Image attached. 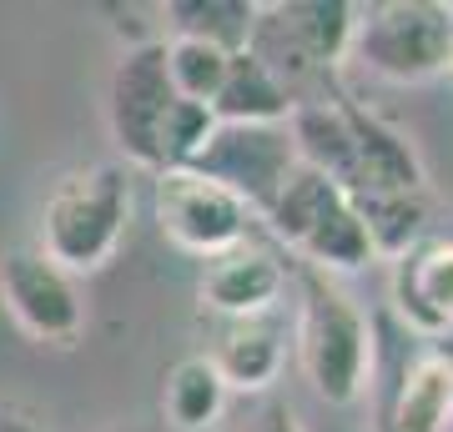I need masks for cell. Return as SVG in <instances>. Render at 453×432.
<instances>
[{"mask_svg": "<svg viewBox=\"0 0 453 432\" xmlns=\"http://www.w3.org/2000/svg\"><path fill=\"white\" fill-rule=\"evenodd\" d=\"M127 216H131V186L121 166L101 161V166L71 171V177L56 181V192L41 207V252L71 277L101 272L121 246Z\"/></svg>", "mask_w": 453, "mask_h": 432, "instance_id": "obj_1", "label": "cell"}, {"mask_svg": "<svg viewBox=\"0 0 453 432\" xmlns=\"http://www.w3.org/2000/svg\"><path fill=\"white\" fill-rule=\"evenodd\" d=\"M297 357L308 372L312 392L333 407L363 398L372 368V332L353 297L333 287L327 277H303V317H297Z\"/></svg>", "mask_w": 453, "mask_h": 432, "instance_id": "obj_2", "label": "cell"}, {"mask_svg": "<svg viewBox=\"0 0 453 432\" xmlns=\"http://www.w3.org/2000/svg\"><path fill=\"white\" fill-rule=\"evenodd\" d=\"M348 61L383 80L443 76L453 65V5H438V0L357 5Z\"/></svg>", "mask_w": 453, "mask_h": 432, "instance_id": "obj_3", "label": "cell"}, {"mask_svg": "<svg viewBox=\"0 0 453 432\" xmlns=\"http://www.w3.org/2000/svg\"><path fill=\"white\" fill-rule=\"evenodd\" d=\"M192 171L217 181L222 192H232L252 216H262L277 201L282 181L297 171V146H292L288 121H273V126H226V121H217L207 146L192 156Z\"/></svg>", "mask_w": 453, "mask_h": 432, "instance_id": "obj_4", "label": "cell"}, {"mask_svg": "<svg viewBox=\"0 0 453 432\" xmlns=\"http://www.w3.org/2000/svg\"><path fill=\"white\" fill-rule=\"evenodd\" d=\"M247 222H252V211L232 192H222L217 181L196 177L192 166L157 171V226L177 252L211 261V256L242 246Z\"/></svg>", "mask_w": 453, "mask_h": 432, "instance_id": "obj_5", "label": "cell"}, {"mask_svg": "<svg viewBox=\"0 0 453 432\" xmlns=\"http://www.w3.org/2000/svg\"><path fill=\"white\" fill-rule=\"evenodd\" d=\"M0 302L31 342L71 347L86 327V302L76 277L56 267L41 246H16L0 256Z\"/></svg>", "mask_w": 453, "mask_h": 432, "instance_id": "obj_6", "label": "cell"}, {"mask_svg": "<svg viewBox=\"0 0 453 432\" xmlns=\"http://www.w3.org/2000/svg\"><path fill=\"white\" fill-rule=\"evenodd\" d=\"M172 101H177V91H172V76H166L162 41L131 46L127 56L116 61L111 86H106V121H111V141L121 146L127 161L162 171L157 131H162V116H166Z\"/></svg>", "mask_w": 453, "mask_h": 432, "instance_id": "obj_7", "label": "cell"}, {"mask_svg": "<svg viewBox=\"0 0 453 432\" xmlns=\"http://www.w3.org/2000/svg\"><path fill=\"white\" fill-rule=\"evenodd\" d=\"M282 261L273 252H262L252 241L232 246V252L211 256L202 267V282H196V297L226 322H252L267 317V307L282 297Z\"/></svg>", "mask_w": 453, "mask_h": 432, "instance_id": "obj_8", "label": "cell"}, {"mask_svg": "<svg viewBox=\"0 0 453 432\" xmlns=\"http://www.w3.org/2000/svg\"><path fill=\"white\" fill-rule=\"evenodd\" d=\"M393 307L408 332H453V241H418L393 261Z\"/></svg>", "mask_w": 453, "mask_h": 432, "instance_id": "obj_9", "label": "cell"}, {"mask_svg": "<svg viewBox=\"0 0 453 432\" xmlns=\"http://www.w3.org/2000/svg\"><path fill=\"white\" fill-rule=\"evenodd\" d=\"M348 131H353V192H423V161L408 146L398 126H388L383 116L363 111L353 101H342Z\"/></svg>", "mask_w": 453, "mask_h": 432, "instance_id": "obj_10", "label": "cell"}, {"mask_svg": "<svg viewBox=\"0 0 453 432\" xmlns=\"http://www.w3.org/2000/svg\"><path fill=\"white\" fill-rule=\"evenodd\" d=\"M453 422V357L423 352L393 392L388 432H449Z\"/></svg>", "mask_w": 453, "mask_h": 432, "instance_id": "obj_11", "label": "cell"}, {"mask_svg": "<svg viewBox=\"0 0 453 432\" xmlns=\"http://www.w3.org/2000/svg\"><path fill=\"white\" fill-rule=\"evenodd\" d=\"M292 106H297V96H288L247 50H237L226 61V80L211 101V116L226 126H273V121H288Z\"/></svg>", "mask_w": 453, "mask_h": 432, "instance_id": "obj_12", "label": "cell"}, {"mask_svg": "<svg viewBox=\"0 0 453 432\" xmlns=\"http://www.w3.org/2000/svg\"><path fill=\"white\" fill-rule=\"evenodd\" d=\"M211 368L222 377L226 392H262L282 368V337L273 322H232L222 337V347L211 352Z\"/></svg>", "mask_w": 453, "mask_h": 432, "instance_id": "obj_13", "label": "cell"}, {"mask_svg": "<svg viewBox=\"0 0 453 432\" xmlns=\"http://www.w3.org/2000/svg\"><path fill=\"white\" fill-rule=\"evenodd\" d=\"M353 211L363 222V231H368L372 256H388V261L413 252L423 241V226H428L423 192H357Z\"/></svg>", "mask_w": 453, "mask_h": 432, "instance_id": "obj_14", "label": "cell"}, {"mask_svg": "<svg viewBox=\"0 0 453 432\" xmlns=\"http://www.w3.org/2000/svg\"><path fill=\"white\" fill-rule=\"evenodd\" d=\"M342 196H348V192H342L338 181H327L323 171H312V166H303V161H297V171L282 181V192H277L273 207L262 211V222L273 226L277 237L297 252V246H303V241L323 226V216L338 207Z\"/></svg>", "mask_w": 453, "mask_h": 432, "instance_id": "obj_15", "label": "cell"}, {"mask_svg": "<svg viewBox=\"0 0 453 432\" xmlns=\"http://www.w3.org/2000/svg\"><path fill=\"white\" fill-rule=\"evenodd\" d=\"M226 407V387L211 357H181L162 383V413L177 432H207Z\"/></svg>", "mask_w": 453, "mask_h": 432, "instance_id": "obj_16", "label": "cell"}, {"mask_svg": "<svg viewBox=\"0 0 453 432\" xmlns=\"http://www.w3.org/2000/svg\"><path fill=\"white\" fill-rule=\"evenodd\" d=\"M166 20H172V35L207 41V46L237 56V50H247L257 5L252 0H172L166 5Z\"/></svg>", "mask_w": 453, "mask_h": 432, "instance_id": "obj_17", "label": "cell"}, {"mask_svg": "<svg viewBox=\"0 0 453 432\" xmlns=\"http://www.w3.org/2000/svg\"><path fill=\"white\" fill-rule=\"evenodd\" d=\"M297 252L308 256V267L318 277L323 272H357V267L378 261L372 246H368V231H363V222H357V211H353V196H342L338 207L323 216V226H318Z\"/></svg>", "mask_w": 453, "mask_h": 432, "instance_id": "obj_18", "label": "cell"}, {"mask_svg": "<svg viewBox=\"0 0 453 432\" xmlns=\"http://www.w3.org/2000/svg\"><path fill=\"white\" fill-rule=\"evenodd\" d=\"M282 5H288V20L297 26L303 46L312 50L318 71L348 61V41H353L357 5H348V0H282Z\"/></svg>", "mask_w": 453, "mask_h": 432, "instance_id": "obj_19", "label": "cell"}, {"mask_svg": "<svg viewBox=\"0 0 453 432\" xmlns=\"http://www.w3.org/2000/svg\"><path fill=\"white\" fill-rule=\"evenodd\" d=\"M166 50V76H172V91H177L181 101H202V106H211L217 101V91H222L226 80V50L207 46V41H187V35H172V41H162Z\"/></svg>", "mask_w": 453, "mask_h": 432, "instance_id": "obj_20", "label": "cell"}, {"mask_svg": "<svg viewBox=\"0 0 453 432\" xmlns=\"http://www.w3.org/2000/svg\"><path fill=\"white\" fill-rule=\"evenodd\" d=\"M211 126H217V116H211V106H202V101H172L162 116V131H157V156H162V171H172V166H192V156L207 146Z\"/></svg>", "mask_w": 453, "mask_h": 432, "instance_id": "obj_21", "label": "cell"}, {"mask_svg": "<svg viewBox=\"0 0 453 432\" xmlns=\"http://www.w3.org/2000/svg\"><path fill=\"white\" fill-rule=\"evenodd\" d=\"M252 432H303V428H297V417H292L288 407H267V413L252 422Z\"/></svg>", "mask_w": 453, "mask_h": 432, "instance_id": "obj_22", "label": "cell"}, {"mask_svg": "<svg viewBox=\"0 0 453 432\" xmlns=\"http://www.w3.org/2000/svg\"><path fill=\"white\" fill-rule=\"evenodd\" d=\"M0 432H46V428H35V417L16 413V407H0Z\"/></svg>", "mask_w": 453, "mask_h": 432, "instance_id": "obj_23", "label": "cell"}]
</instances>
